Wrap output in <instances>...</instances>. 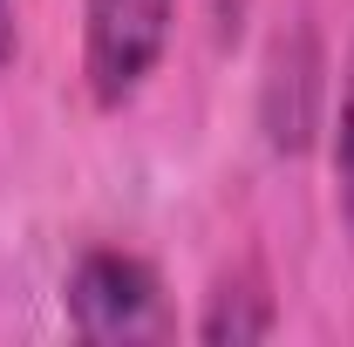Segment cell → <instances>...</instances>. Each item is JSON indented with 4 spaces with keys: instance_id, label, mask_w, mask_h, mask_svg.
Returning a JSON list of instances; mask_svg holds the SVG:
<instances>
[{
    "instance_id": "obj_1",
    "label": "cell",
    "mask_w": 354,
    "mask_h": 347,
    "mask_svg": "<svg viewBox=\"0 0 354 347\" xmlns=\"http://www.w3.org/2000/svg\"><path fill=\"white\" fill-rule=\"evenodd\" d=\"M62 306L82 341H171L177 334L157 265L123 245H88L62 279Z\"/></svg>"
},
{
    "instance_id": "obj_2",
    "label": "cell",
    "mask_w": 354,
    "mask_h": 347,
    "mask_svg": "<svg viewBox=\"0 0 354 347\" xmlns=\"http://www.w3.org/2000/svg\"><path fill=\"white\" fill-rule=\"evenodd\" d=\"M177 0H82V82L95 109H130L164 68Z\"/></svg>"
},
{
    "instance_id": "obj_3",
    "label": "cell",
    "mask_w": 354,
    "mask_h": 347,
    "mask_svg": "<svg viewBox=\"0 0 354 347\" xmlns=\"http://www.w3.org/2000/svg\"><path fill=\"white\" fill-rule=\"evenodd\" d=\"M320 95H327V62H320V35L313 21H286L279 41L266 55V82H259V123L266 143L279 157H300L320 130Z\"/></svg>"
},
{
    "instance_id": "obj_4",
    "label": "cell",
    "mask_w": 354,
    "mask_h": 347,
    "mask_svg": "<svg viewBox=\"0 0 354 347\" xmlns=\"http://www.w3.org/2000/svg\"><path fill=\"white\" fill-rule=\"evenodd\" d=\"M279 334V306H272V286L252 259L232 265L218 286L205 293V313H198V341L205 347H245V341H272Z\"/></svg>"
},
{
    "instance_id": "obj_5",
    "label": "cell",
    "mask_w": 354,
    "mask_h": 347,
    "mask_svg": "<svg viewBox=\"0 0 354 347\" xmlns=\"http://www.w3.org/2000/svg\"><path fill=\"white\" fill-rule=\"evenodd\" d=\"M334 205L354 225V48H348V75H341V102H334Z\"/></svg>"
},
{
    "instance_id": "obj_6",
    "label": "cell",
    "mask_w": 354,
    "mask_h": 347,
    "mask_svg": "<svg viewBox=\"0 0 354 347\" xmlns=\"http://www.w3.org/2000/svg\"><path fill=\"white\" fill-rule=\"evenodd\" d=\"M245 14H252V0H212V21H218V41H232V35L245 28Z\"/></svg>"
},
{
    "instance_id": "obj_7",
    "label": "cell",
    "mask_w": 354,
    "mask_h": 347,
    "mask_svg": "<svg viewBox=\"0 0 354 347\" xmlns=\"http://www.w3.org/2000/svg\"><path fill=\"white\" fill-rule=\"evenodd\" d=\"M14 62V0H0V75Z\"/></svg>"
}]
</instances>
